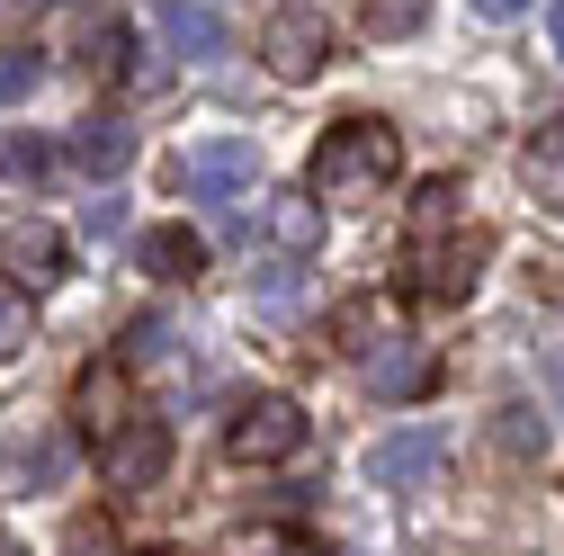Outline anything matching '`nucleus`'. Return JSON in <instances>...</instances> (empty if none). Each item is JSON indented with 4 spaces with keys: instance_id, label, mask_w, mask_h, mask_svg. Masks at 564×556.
Masks as SVG:
<instances>
[{
    "instance_id": "9",
    "label": "nucleus",
    "mask_w": 564,
    "mask_h": 556,
    "mask_svg": "<svg viewBox=\"0 0 564 556\" xmlns=\"http://www.w3.org/2000/svg\"><path fill=\"white\" fill-rule=\"evenodd\" d=\"M484 234H457V243H412V269H421V297H466L484 278Z\"/></svg>"
},
{
    "instance_id": "16",
    "label": "nucleus",
    "mask_w": 564,
    "mask_h": 556,
    "mask_svg": "<svg viewBox=\"0 0 564 556\" xmlns=\"http://www.w3.org/2000/svg\"><path fill=\"white\" fill-rule=\"evenodd\" d=\"M269 234L288 243V252H314V243H323V206H314V189H305V197H269Z\"/></svg>"
},
{
    "instance_id": "6",
    "label": "nucleus",
    "mask_w": 564,
    "mask_h": 556,
    "mask_svg": "<svg viewBox=\"0 0 564 556\" xmlns=\"http://www.w3.org/2000/svg\"><path fill=\"white\" fill-rule=\"evenodd\" d=\"M440 458H448V431L421 423V431L377 440V449H368V475H377V484H394V494H412V484H431V475H440Z\"/></svg>"
},
{
    "instance_id": "25",
    "label": "nucleus",
    "mask_w": 564,
    "mask_h": 556,
    "mask_svg": "<svg viewBox=\"0 0 564 556\" xmlns=\"http://www.w3.org/2000/svg\"><path fill=\"white\" fill-rule=\"evenodd\" d=\"M117 216H126V197H90V206H82V225H90V234H117Z\"/></svg>"
},
{
    "instance_id": "14",
    "label": "nucleus",
    "mask_w": 564,
    "mask_h": 556,
    "mask_svg": "<svg viewBox=\"0 0 564 556\" xmlns=\"http://www.w3.org/2000/svg\"><path fill=\"white\" fill-rule=\"evenodd\" d=\"M431 377H440L431 351H403V332H394V351H386V341L368 351V386H377V395H421Z\"/></svg>"
},
{
    "instance_id": "12",
    "label": "nucleus",
    "mask_w": 564,
    "mask_h": 556,
    "mask_svg": "<svg viewBox=\"0 0 564 556\" xmlns=\"http://www.w3.org/2000/svg\"><path fill=\"white\" fill-rule=\"evenodd\" d=\"M134 260H144L153 278H171V288H188V278H206V234L197 225H153L144 243H134Z\"/></svg>"
},
{
    "instance_id": "13",
    "label": "nucleus",
    "mask_w": 564,
    "mask_h": 556,
    "mask_svg": "<svg viewBox=\"0 0 564 556\" xmlns=\"http://www.w3.org/2000/svg\"><path fill=\"white\" fill-rule=\"evenodd\" d=\"M73 162H82L90 180H117V171L134 162V126H117V117H90V126L73 135Z\"/></svg>"
},
{
    "instance_id": "33",
    "label": "nucleus",
    "mask_w": 564,
    "mask_h": 556,
    "mask_svg": "<svg viewBox=\"0 0 564 556\" xmlns=\"http://www.w3.org/2000/svg\"><path fill=\"white\" fill-rule=\"evenodd\" d=\"M555 386H564V368H555Z\"/></svg>"
},
{
    "instance_id": "30",
    "label": "nucleus",
    "mask_w": 564,
    "mask_h": 556,
    "mask_svg": "<svg viewBox=\"0 0 564 556\" xmlns=\"http://www.w3.org/2000/svg\"><path fill=\"white\" fill-rule=\"evenodd\" d=\"M546 28H555V54H564V0H555V10H546Z\"/></svg>"
},
{
    "instance_id": "2",
    "label": "nucleus",
    "mask_w": 564,
    "mask_h": 556,
    "mask_svg": "<svg viewBox=\"0 0 564 556\" xmlns=\"http://www.w3.org/2000/svg\"><path fill=\"white\" fill-rule=\"evenodd\" d=\"M305 449V404L296 395H251L234 423H225V458L234 467H278Z\"/></svg>"
},
{
    "instance_id": "18",
    "label": "nucleus",
    "mask_w": 564,
    "mask_h": 556,
    "mask_svg": "<svg viewBox=\"0 0 564 556\" xmlns=\"http://www.w3.org/2000/svg\"><path fill=\"white\" fill-rule=\"evenodd\" d=\"M457 197H466L457 180H431V189H421V197H412V243H431L440 225H457Z\"/></svg>"
},
{
    "instance_id": "3",
    "label": "nucleus",
    "mask_w": 564,
    "mask_h": 556,
    "mask_svg": "<svg viewBox=\"0 0 564 556\" xmlns=\"http://www.w3.org/2000/svg\"><path fill=\"white\" fill-rule=\"evenodd\" d=\"M332 54H340V36H332L323 10H269V19H260V63H269L278 82H314V73H332Z\"/></svg>"
},
{
    "instance_id": "22",
    "label": "nucleus",
    "mask_w": 564,
    "mask_h": 556,
    "mask_svg": "<svg viewBox=\"0 0 564 556\" xmlns=\"http://www.w3.org/2000/svg\"><path fill=\"white\" fill-rule=\"evenodd\" d=\"M171 351H180V332H171V323H134V341H126V360H134V368H162Z\"/></svg>"
},
{
    "instance_id": "5",
    "label": "nucleus",
    "mask_w": 564,
    "mask_h": 556,
    "mask_svg": "<svg viewBox=\"0 0 564 556\" xmlns=\"http://www.w3.org/2000/svg\"><path fill=\"white\" fill-rule=\"evenodd\" d=\"M99 458H108V484H126V494H153V484H162V467H171V423L134 413V423H126Z\"/></svg>"
},
{
    "instance_id": "23",
    "label": "nucleus",
    "mask_w": 564,
    "mask_h": 556,
    "mask_svg": "<svg viewBox=\"0 0 564 556\" xmlns=\"http://www.w3.org/2000/svg\"><path fill=\"white\" fill-rule=\"evenodd\" d=\"M82 54L99 63V73H126V54H134V36H126V28L108 19V28H90V45H82Z\"/></svg>"
},
{
    "instance_id": "19",
    "label": "nucleus",
    "mask_w": 564,
    "mask_h": 556,
    "mask_svg": "<svg viewBox=\"0 0 564 556\" xmlns=\"http://www.w3.org/2000/svg\"><path fill=\"white\" fill-rule=\"evenodd\" d=\"M45 82V54H28V45H0V99H28Z\"/></svg>"
},
{
    "instance_id": "1",
    "label": "nucleus",
    "mask_w": 564,
    "mask_h": 556,
    "mask_svg": "<svg viewBox=\"0 0 564 556\" xmlns=\"http://www.w3.org/2000/svg\"><path fill=\"white\" fill-rule=\"evenodd\" d=\"M394 171H403V135H394L386 117H340V126H323V145H314V162H305V189L359 206V197H386Z\"/></svg>"
},
{
    "instance_id": "31",
    "label": "nucleus",
    "mask_w": 564,
    "mask_h": 556,
    "mask_svg": "<svg viewBox=\"0 0 564 556\" xmlns=\"http://www.w3.org/2000/svg\"><path fill=\"white\" fill-rule=\"evenodd\" d=\"M0 556H28V547H19V538H10V530H0Z\"/></svg>"
},
{
    "instance_id": "11",
    "label": "nucleus",
    "mask_w": 564,
    "mask_h": 556,
    "mask_svg": "<svg viewBox=\"0 0 564 556\" xmlns=\"http://www.w3.org/2000/svg\"><path fill=\"white\" fill-rule=\"evenodd\" d=\"M520 189L546 206V216H564V117H546L520 145Z\"/></svg>"
},
{
    "instance_id": "7",
    "label": "nucleus",
    "mask_w": 564,
    "mask_h": 556,
    "mask_svg": "<svg viewBox=\"0 0 564 556\" xmlns=\"http://www.w3.org/2000/svg\"><path fill=\"white\" fill-rule=\"evenodd\" d=\"M0 269H10L19 288H54V278H63V225L19 216L10 234H0Z\"/></svg>"
},
{
    "instance_id": "27",
    "label": "nucleus",
    "mask_w": 564,
    "mask_h": 556,
    "mask_svg": "<svg viewBox=\"0 0 564 556\" xmlns=\"http://www.w3.org/2000/svg\"><path fill=\"white\" fill-rule=\"evenodd\" d=\"M10 162H19V171H28V180H45V162H54V153H45V145H36V135H19V153H10Z\"/></svg>"
},
{
    "instance_id": "24",
    "label": "nucleus",
    "mask_w": 564,
    "mask_h": 556,
    "mask_svg": "<svg viewBox=\"0 0 564 556\" xmlns=\"http://www.w3.org/2000/svg\"><path fill=\"white\" fill-rule=\"evenodd\" d=\"M63 556H126V547H117V530H108V521H82L73 538H63Z\"/></svg>"
},
{
    "instance_id": "15",
    "label": "nucleus",
    "mask_w": 564,
    "mask_h": 556,
    "mask_svg": "<svg viewBox=\"0 0 564 556\" xmlns=\"http://www.w3.org/2000/svg\"><path fill=\"white\" fill-rule=\"evenodd\" d=\"M162 36L180 54H225V19L206 10V0H162Z\"/></svg>"
},
{
    "instance_id": "10",
    "label": "nucleus",
    "mask_w": 564,
    "mask_h": 556,
    "mask_svg": "<svg viewBox=\"0 0 564 556\" xmlns=\"http://www.w3.org/2000/svg\"><path fill=\"white\" fill-rule=\"evenodd\" d=\"M63 475H73V440H63V431L0 449V494H45V484H63Z\"/></svg>"
},
{
    "instance_id": "17",
    "label": "nucleus",
    "mask_w": 564,
    "mask_h": 556,
    "mask_svg": "<svg viewBox=\"0 0 564 556\" xmlns=\"http://www.w3.org/2000/svg\"><path fill=\"white\" fill-rule=\"evenodd\" d=\"M386 323H394V314H386L377 297H359V306H340V314H332V332H340V351H359V360L377 351V341H394Z\"/></svg>"
},
{
    "instance_id": "29",
    "label": "nucleus",
    "mask_w": 564,
    "mask_h": 556,
    "mask_svg": "<svg viewBox=\"0 0 564 556\" xmlns=\"http://www.w3.org/2000/svg\"><path fill=\"white\" fill-rule=\"evenodd\" d=\"M475 10H484V19H520L529 0H475Z\"/></svg>"
},
{
    "instance_id": "32",
    "label": "nucleus",
    "mask_w": 564,
    "mask_h": 556,
    "mask_svg": "<svg viewBox=\"0 0 564 556\" xmlns=\"http://www.w3.org/2000/svg\"><path fill=\"white\" fill-rule=\"evenodd\" d=\"M144 556H188V547H144Z\"/></svg>"
},
{
    "instance_id": "4",
    "label": "nucleus",
    "mask_w": 564,
    "mask_h": 556,
    "mask_svg": "<svg viewBox=\"0 0 564 556\" xmlns=\"http://www.w3.org/2000/svg\"><path fill=\"white\" fill-rule=\"evenodd\" d=\"M251 180H260V153L242 145V135H216V145H188V153L171 162V189H188V197H216V206L251 197Z\"/></svg>"
},
{
    "instance_id": "8",
    "label": "nucleus",
    "mask_w": 564,
    "mask_h": 556,
    "mask_svg": "<svg viewBox=\"0 0 564 556\" xmlns=\"http://www.w3.org/2000/svg\"><path fill=\"white\" fill-rule=\"evenodd\" d=\"M73 413H82V431L108 449V440L134 423V413H126V368H117V360H90V368L73 377Z\"/></svg>"
},
{
    "instance_id": "21",
    "label": "nucleus",
    "mask_w": 564,
    "mask_h": 556,
    "mask_svg": "<svg viewBox=\"0 0 564 556\" xmlns=\"http://www.w3.org/2000/svg\"><path fill=\"white\" fill-rule=\"evenodd\" d=\"M421 19H431V0H368V28L377 36H412Z\"/></svg>"
},
{
    "instance_id": "26",
    "label": "nucleus",
    "mask_w": 564,
    "mask_h": 556,
    "mask_svg": "<svg viewBox=\"0 0 564 556\" xmlns=\"http://www.w3.org/2000/svg\"><path fill=\"white\" fill-rule=\"evenodd\" d=\"M260 306H296V269H269L260 278Z\"/></svg>"
},
{
    "instance_id": "28",
    "label": "nucleus",
    "mask_w": 564,
    "mask_h": 556,
    "mask_svg": "<svg viewBox=\"0 0 564 556\" xmlns=\"http://www.w3.org/2000/svg\"><path fill=\"white\" fill-rule=\"evenodd\" d=\"M10 19H45V10H63V0H0Z\"/></svg>"
},
{
    "instance_id": "20",
    "label": "nucleus",
    "mask_w": 564,
    "mask_h": 556,
    "mask_svg": "<svg viewBox=\"0 0 564 556\" xmlns=\"http://www.w3.org/2000/svg\"><path fill=\"white\" fill-rule=\"evenodd\" d=\"M28 351V297H19V278H0V360H19Z\"/></svg>"
}]
</instances>
